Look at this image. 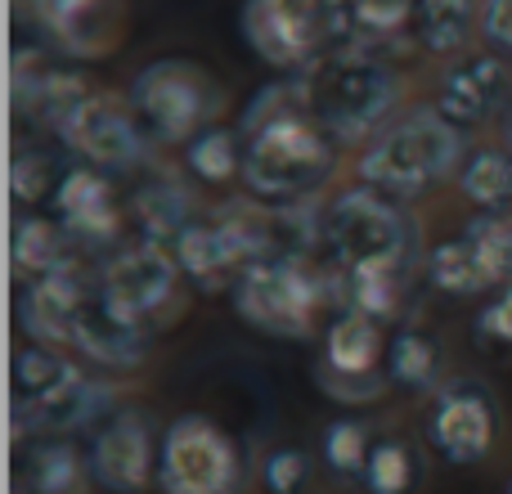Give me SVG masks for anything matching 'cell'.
<instances>
[{
	"label": "cell",
	"mask_w": 512,
	"mask_h": 494,
	"mask_svg": "<svg viewBox=\"0 0 512 494\" xmlns=\"http://www.w3.org/2000/svg\"><path fill=\"white\" fill-rule=\"evenodd\" d=\"M306 477H310V459L297 445H279V450H270L261 463V481L270 494H301Z\"/></svg>",
	"instance_id": "836d02e7"
},
{
	"label": "cell",
	"mask_w": 512,
	"mask_h": 494,
	"mask_svg": "<svg viewBox=\"0 0 512 494\" xmlns=\"http://www.w3.org/2000/svg\"><path fill=\"white\" fill-rule=\"evenodd\" d=\"M382 360H387V342H382L378 319L360 315V310H342L328 324L319 382L337 400H373L387 387V373H378Z\"/></svg>",
	"instance_id": "9c48e42d"
},
{
	"label": "cell",
	"mask_w": 512,
	"mask_h": 494,
	"mask_svg": "<svg viewBox=\"0 0 512 494\" xmlns=\"http://www.w3.org/2000/svg\"><path fill=\"white\" fill-rule=\"evenodd\" d=\"M59 140L68 144L72 153H81L95 167H140L144 162V135L131 117L122 113L117 104H108L104 95H81L68 113L54 122Z\"/></svg>",
	"instance_id": "7c38bea8"
},
{
	"label": "cell",
	"mask_w": 512,
	"mask_h": 494,
	"mask_svg": "<svg viewBox=\"0 0 512 494\" xmlns=\"http://www.w3.org/2000/svg\"><path fill=\"white\" fill-rule=\"evenodd\" d=\"M328 36H333V14L319 0H248L243 5V41L274 68L306 72Z\"/></svg>",
	"instance_id": "ba28073f"
},
{
	"label": "cell",
	"mask_w": 512,
	"mask_h": 494,
	"mask_svg": "<svg viewBox=\"0 0 512 494\" xmlns=\"http://www.w3.org/2000/svg\"><path fill=\"white\" fill-rule=\"evenodd\" d=\"M324 243L333 261L346 270V279H400L414 230L391 198L364 185L328 207Z\"/></svg>",
	"instance_id": "277c9868"
},
{
	"label": "cell",
	"mask_w": 512,
	"mask_h": 494,
	"mask_svg": "<svg viewBox=\"0 0 512 494\" xmlns=\"http://www.w3.org/2000/svg\"><path fill=\"white\" fill-rule=\"evenodd\" d=\"M86 306V283H81L77 265H59L50 274H36L23 283L18 292V328L27 337H36L41 346H63L72 342V324H77V310Z\"/></svg>",
	"instance_id": "5bb4252c"
},
{
	"label": "cell",
	"mask_w": 512,
	"mask_h": 494,
	"mask_svg": "<svg viewBox=\"0 0 512 494\" xmlns=\"http://www.w3.org/2000/svg\"><path fill=\"white\" fill-rule=\"evenodd\" d=\"M414 18H418V0H355L351 9L333 14V36L346 45L387 41V36L405 32Z\"/></svg>",
	"instance_id": "603a6c76"
},
{
	"label": "cell",
	"mask_w": 512,
	"mask_h": 494,
	"mask_svg": "<svg viewBox=\"0 0 512 494\" xmlns=\"http://www.w3.org/2000/svg\"><path fill=\"white\" fill-rule=\"evenodd\" d=\"M436 369H441V351H436V337H427L423 328H400L387 342V360H382V373H387L391 387L400 391H441L436 382Z\"/></svg>",
	"instance_id": "44dd1931"
},
{
	"label": "cell",
	"mask_w": 512,
	"mask_h": 494,
	"mask_svg": "<svg viewBox=\"0 0 512 494\" xmlns=\"http://www.w3.org/2000/svg\"><path fill=\"white\" fill-rule=\"evenodd\" d=\"M459 189L481 207H504L512 198V153L504 149H477L472 158H463L459 167Z\"/></svg>",
	"instance_id": "4316f807"
},
{
	"label": "cell",
	"mask_w": 512,
	"mask_h": 494,
	"mask_svg": "<svg viewBox=\"0 0 512 494\" xmlns=\"http://www.w3.org/2000/svg\"><path fill=\"white\" fill-rule=\"evenodd\" d=\"M90 477L108 494H144L149 477L158 472V445L153 427L140 409H117L90 436Z\"/></svg>",
	"instance_id": "8fae6325"
},
{
	"label": "cell",
	"mask_w": 512,
	"mask_h": 494,
	"mask_svg": "<svg viewBox=\"0 0 512 494\" xmlns=\"http://www.w3.org/2000/svg\"><path fill=\"white\" fill-rule=\"evenodd\" d=\"M54 216H59V225L68 230V239H77V243H104L117 234L113 189L90 167H72L68 176H59Z\"/></svg>",
	"instance_id": "e0dca14e"
},
{
	"label": "cell",
	"mask_w": 512,
	"mask_h": 494,
	"mask_svg": "<svg viewBox=\"0 0 512 494\" xmlns=\"http://www.w3.org/2000/svg\"><path fill=\"white\" fill-rule=\"evenodd\" d=\"M239 450L203 414H185L158 441L162 494H234L239 490Z\"/></svg>",
	"instance_id": "8992f818"
},
{
	"label": "cell",
	"mask_w": 512,
	"mask_h": 494,
	"mask_svg": "<svg viewBox=\"0 0 512 494\" xmlns=\"http://www.w3.org/2000/svg\"><path fill=\"white\" fill-rule=\"evenodd\" d=\"M427 436H432L436 454L445 463H481L495 445V405H490L486 387L459 378L441 382L436 391L432 418H427Z\"/></svg>",
	"instance_id": "4fadbf2b"
},
{
	"label": "cell",
	"mask_w": 512,
	"mask_h": 494,
	"mask_svg": "<svg viewBox=\"0 0 512 494\" xmlns=\"http://www.w3.org/2000/svg\"><path fill=\"white\" fill-rule=\"evenodd\" d=\"M427 279H432L441 292H450V297H477V292H486V288H499L495 274H490L486 261L477 256V247L468 243V234L432 247Z\"/></svg>",
	"instance_id": "d4e9b609"
},
{
	"label": "cell",
	"mask_w": 512,
	"mask_h": 494,
	"mask_svg": "<svg viewBox=\"0 0 512 494\" xmlns=\"http://www.w3.org/2000/svg\"><path fill=\"white\" fill-rule=\"evenodd\" d=\"M176 279H180L176 256L162 252V243H140V247L117 252L104 265L95 297L117 319H126V324H144L153 310H162L176 297Z\"/></svg>",
	"instance_id": "30bf717a"
},
{
	"label": "cell",
	"mask_w": 512,
	"mask_h": 494,
	"mask_svg": "<svg viewBox=\"0 0 512 494\" xmlns=\"http://www.w3.org/2000/svg\"><path fill=\"white\" fill-rule=\"evenodd\" d=\"M113 405V391L99 378H86L81 369L68 373L63 387H54L41 400H14V432H81L95 418H108Z\"/></svg>",
	"instance_id": "9a60e30c"
},
{
	"label": "cell",
	"mask_w": 512,
	"mask_h": 494,
	"mask_svg": "<svg viewBox=\"0 0 512 494\" xmlns=\"http://www.w3.org/2000/svg\"><path fill=\"white\" fill-rule=\"evenodd\" d=\"M481 36L495 50L512 54V0H486L481 5Z\"/></svg>",
	"instance_id": "d590c367"
},
{
	"label": "cell",
	"mask_w": 512,
	"mask_h": 494,
	"mask_svg": "<svg viewBox=\"0 0 512 494\" xmlns=\"http://www.w3.org/2000/svg\"><path fill=\"white\" fill-rule=\"evenodd\" d=\"M319 301H324V279L292 252H274L234 274V310L243 324L270 337H306L315 328Z\"/></svg>",
	"instance_id": "5b68a950"
},
{
	"label": "cell",
	"mask_w": 512,
	"mask_h": 494,
	"mask_svg": "<svg viewBox=\"0 0 512 494\" xmlns=\"http://www.w3.org/2000/svg\"><path fill=\"white\" fill-rule=\"evenodd\" d=\"M463 167V131L436 108H414L364 149L360 180L387 198H414Z\"/></svg>",
	"instance_id": "3957f363"
},
{
	"label": "cell",
	"mask_w": 512,
	"mask_h": 494,
	"mask_svg": "<svg viewBox=\"0 0 512 494\" xmlns=\"http://www.w3.org/2000/svg\"><path fill=\"white\" fill-rule=\"evenodd\" d=\"M418 481V459L414 445L400 436H382L373 441L369 463H364V490L369 494H409Z\"/></svg>",
	"instance_id": "f1b7e54d"
},
{
	"label": "cell",
	"mask_w": 512,
	"mask_h": 494,
	"mask_svg": "<svg viewBox=\"0 0 512 494\" xmlns=\"http://www.w3.org/2000/svg\"><path fill=\"white\" fill-rule=\"evenodd\" d=\"M508 99V72L490 54H468L441 77V95H436V113L454 122L459 131L481 126L504 108Z\"/></svg>",
	"instance_id": "2e32d148"
},
{
	"label": "cell",
	"mask_w": 512,
	"mask_h": 494,
	"mask_svg": "<svg viewBox=\"0 0 512 494\" xmlns=\"http://www.w3.org/2000/svg\"><path fill=\"white\" fill-rule=\"evenodd\" d=\"M135 221L144 225L149 243H176L194 225V198L176 180H149L135 194Z\"/></svg>",
	"instance_id": "cb8c5ba5"
},
{
	"label": "cell",
	"mask_w": 512,
	"mask_h": 494,
	"mask_svg": "<svg viewBox=\"0 0 512 494\" xmlns=\"http://www.w3.org/2000/svg\"><path fill=\"white\" fill-rule=\"evenodd\" d=\"M319 450H324L328 472H337V477H364V463H369V450H373L369 427L360 418H333L324 427V436H319Z\"/></svg>",
	"instance_id": "1f68e13d"
},
{
	"label": "cell",
	"mask_w": 512,
	"mask_h": 494,
	"mask_svg": "<svg viewBox=\"0 0 512 494\" xmlns=\"http://www.w3.org/2000/svg\"><path fill=\"white\" fill-rule=\"evenodd\" d=\"M68 346H77L81 355H90L104 369H135L149 355V333H144V324L117 319L99 297H86V306L77 310Z\"/></svg>",
	"instance_id": "ac0fdd59"
},
{
	"label": "cell",
	"mask_w": 512,
	"mask_h": 494,
	"mask_svg": "<svg viewBox=\"0 0 512 494\" xmlns=\"http://www.w3.org/2000/svg\"><path fill=\"white\" fill-rule=\"evenodd\" d=\"M9 252H14L18 270L32 274V279L72 261V256H68V230H63V225H54V221H41V216H18Z\"/></svg>",
	"instance_id": "484cf974"
},
{
	"label": "cell",
	"mask_w": 512,
	"mask_h": 494,
	"mask_svg": "<svg viewBox=\"0 0 512 494\" xmlns=\"http://www.w3.org/2000/svg\"><path fill=\"white\" fill-rule=\"evenodd\" d=\"M72 373V360H63L50 346H18L14 355V396L18 400H41L54 387H63Z\"/></svg>",
	"instance_id": "4dcf8cb0"
},
{
	"label": "cell",
	"mask_w": 512,
	"mask_h": 494,
	"mask_svg": "<svg viewBox=\"0 0 512 494\" xmlns=\"http://www.w3.org/2000/svg\"><path fill=\"white\" fill-rule=\"evenodd\" d=\"M400 81L382 59L364 54L360 45L315 59L297 81V104L310 122L324 126L337 140H364L373 131H387V117L396 113Z\"/></svg>",
	"instance_id": "7a4b0ae2"
},
{
	"label": "cell",
	"mask_w": 512,
	"mask_h": 494,
	"mask_svg": "<svg viewBox=\"0 0 512 494\" xmlns=\"http://www.w3.org/2000/svg\"><path fill=\"white\" fill-rule=\"evenodd\" d=\"M32 9L72 54H95L108 45L104 0H32Z\"/></svg>",
	"instance_id": "7402d4cb"
},
{
	"label": "cell",
	"mask_w": 512,
	"mask_h": 494,
	"mask_svg": "<svg viewBox=\"0 0 512 494\" xmlns=\"http://www.w3.org/2000/svg\"><path fill=\"white\" fill-rule=\"evenodd\" d=\"M504 135H508V153H512V108H508V126H504Z\"/></svg>",
	"instance_id": "74e56055"
},
{
	"label": "cell",
	"mask_w": 512,
	"mask_h": 494,
	"mask_svg": "<svg viewBox=\"0 0 512 494\" xmlns=\"http://www.w3.org/2000/svg\"><path fill=\"white\" fill-rule=\"evenodd\" d=\"M216 86L194 68V63L180 59H158L144 72H135L131 81V108L149 122L153 140L162 144H180L194 140L203 131V122L216 108Z\"/></svg>",
	"instance_id": "52a82bcc"
},
{
	"label": "cell",
	"mask_w": 512,
	"mask_h": 494,
	"mask_svg": "<svg viewBox=\"0 0 512 494\" xmlns=\"http://www.w3.org/2000/svg\"><path fill=\"white\" fill-rule=\"evenodd\" d=\"M248 149H243V180L256 198L292 203L306 198L333 176V144L310 117L283 108V90H265L248 108Z\"/></svg>",
	"instance_id": "6da1fadb"
},
{
	"label": "cell",
	"mask_w": 512,
	"mask_h": 494,
	"mask_svg": "<svg viewBox=\"0 0 512 494\" xmlns=\"http://www.w3.org/2000/svg\"><path fill=\"white\" fill-rule=\"evenodd\" d=\"M319 5H324V9H328V14H342V9H351V5H355V0H319Z\"/></svg>",
	"instance_id": "8d00e7d4"
},
{
	"label": "cell",
	"mask_w": 512,
	"mask_h": 494,
	"mask_svg": "<svg viewBox=\"0 0 512 494\" xmlns=\"http://www.w3.org/2000/svg\"><path fill=\"white\" fill-rule=\"evenodd\" d=\"M504 494H512V481H508V490H504Z\"/></svg>",
	"instance_id": "f35d334b"
},
{
	"label": "cell",
	"mask_w": 512,
	"mask_h": 494,
	"mask_svg": "<svg viewBox=\"0 0 512 494\" xmlns=\"http://www.w3.org/2000/svg\"><path fill=\"white\" fill-rule=\"evenodd\" d=\"M90 459L68 441H41L23 454V490L27 494H90Z\"/></svg>",
	"instance_id": "ffe728a7"
},
{
	"label": "cell",
	"mask_w": 512,
	"mask_h": 494,
	"mask_svg": "<svg viewBox=\"0 0 512 494\" xmlns=\"http://www.w3.org/2000/svg\"><path fill=\"white\" fill-rule=\"evenodd\" d=\"M185 162L207 185H225V180L243 176L239 140H234V131H225V126H203V131L185 144Z\"/></svg>",
	"instance_id": "83f0119b"
},
{
	"label": "cell",
	"mask_w": 512,
	"mask_h": 494,
	"mask_svg": "<svg viewBox=\"0 0 512 494\" xmlns=\"http://www.w3.org/2000/svg\"><path fill=\"white\" fill-rule=\"evenodd\" d=\"M171 247H176L180 274H189V279H194L198 288H207V292L221 288L225 274H239L243 270L239 247H234V239L225 234L221 221H194Z\"/></svg>",
	"instance_id": "d6986e66"
},
{
	"label": "cell",
	"mask_w": 512,
	"mask_h": 494,
	"mask_svg": "<svg viewBox=\"0 0 512 494\" xmlns=\"http://www.w3.org/2000/svg\"><path fill=\"white\" fill-rule=\"evenodd\" d=\"M9 189H14L18 203H41L45 194L54 198V189H59L54 162L45 153H18L14 167H9Z\"/></svg>",
	"instance_id": "d6a6232c"
},
{
	"label": "cell",
	"mask_w": 512,
	"mask_h": 494,
	"mask_svg": "<svg viewBox=\"0 0 512 494\" xmlns=\"http://www.w3.org/2000/svg\"><path fill=\"white\" fill-rule=\"evenodd\" d=\"M414 23L427 50H436V54L459 50L472 27V0H418Z\"/></svg>",
	"instance_id": "f546056e"
},
{
	"label": "cell",
	"mask_w": 512,
	"mask_h": 494,
	"mask_svg": "<svg viewBox=\"0 0 512 494\" xmlns=\"http://www.w3.org/2000/svg\"><path fill=\"white\" fill-rule=\"evenodd\" d=\"M477 333L486 337V342H504L512 346V283L504 292H499L495 301H490L486 310L477 315Z\"/></svg>",
	"instance_id": "e575fe53"
}]
</instances>
